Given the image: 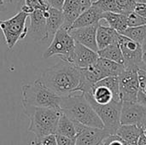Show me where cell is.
Wrapping results in <instances>:
<instances>
[{
    "label": "cell",
    "instance_id": "obj_1",
    "mask_svg": "<svg viewBox=\"0 0 146 145\" xmlns=\"http://www.w3.org/2000/svg\"><path fill=\"white\" fill-rule=\"evenodd\" d=\"M80 79L81 68L62 59H60L55 66L46 69L41 77L44 84L59 96L77 92Z\"/></svg>",
    "mask_w": 146,
    "mask_h": 145
},
{
    "label": "cell",
    "instance_id": "obj_2",
    "mask_svg": "<svg viewBox=\"0 0 146 145\" xmlns=\"http://www.w3.org/2000/svg\"><path fill=\"white\" fill-rule=\"evenodd\" d=\"M59 107L62 114L84 126L104 128V124L84 93L61 96Z\"/></svg>",
    "mask_w": 146,
    "mask_h": 145
},
{
    "label": "cell",
    "instance_id": "obj_3",
    "mask_svg": "<svg viewBox=\"0 0 146 145\" xmlns=\"http://www.w3.org/2000/svg\"><path fill=\"white\" fill-rule=\"evenodd\" d=\"M22 108L30 120L28 132L35 136V139L31 142V145H39L45 137L56 133L57 123L62 115L61 109L31 106Z\"/></svg>",
    "mask_w": 146,
    "mask_h": 145
},
{
    "label": "cell",
    "instance_id": "obj_4",
    "mask_svg": "<svg viewBox=\"0 0 146 145\" xmlns=\"http://www.w3.org/2000/svg\"><path fill=\"white\" fill-rule=\"evenodd\" d=\"M60 97L61 96L50 90L41 79L21 87L22 107H44L60 109Z\"/></svg>",
    "mask_w": 146,
    "mask_h": 145
},
{
    "label": "cell",
    "instance_id": "obj_5",
    "mask_svg": "<svg viewBox=\"0 0 146 145\" xmlns=\"http://www.w3.org/2000/svg\"><path fill=\"white\" fill-rule=\"evenodd\" d=\"M92 107L102 121L104 129L110 134H115L121 126V111L122 102L111 101L107 104H98L92 97L90 93L85 94Z\"/></svg>",
    "mask_w": 146,
    "mask_h": 145
},
{
    "label": "cell",
    "instance_id": "obj_6",
    "mask_svg": "<svg viewBox=\"0 0 146 145\" xmlns=\"http://www.w3.org/2000/svg\"><path fill=\"white\" fill-rule=\"evenodd\" d=\"M28 15L22 10L19 11L13 17L2 21L0 20V30L2 31L7 48L11 50L20 39H23L28 33L26 26Z\"/></svg>",
    "mask_w": 146,
    "mask_h": 145
},
{
    "label": "cell",
    "instance_id": "obj_7",
    "mask_svg": "<svg viewBox=\"0 0 146 145\" xmlns=\"http://www.w3.org/2000/svg\"><path fill=\"white\" fill-rule=\"evenodd\" d=\"M75 41L69 34L68 31L63 26L60 27L51 39L50 46L43 54L44 59L58 56L60 59L71 62Z\"/></svg>",
    "mask_w": 146,
    "mask_h": 145
},
{
    "label": "cell",
    "instance_id": "obj_8",
    "mask_svg": "<svg viewBox=\"0 0 146 145\" xmlns=\"http://www.w3.org/2000/svg\"><path fill=\"white\" fill-rule=\"evenodd\" d=\"M137 70L138 68H125L119 76L121 102H137L138 93L140 90Z\"/></svg>",
    "mask_w": 146,
    "mask_h": 145
},
{
    "label": "cell",
    "instance_id": "obj_9",
    "mask_svg": "<svg viewBox=\"0 0 146 145\" xmlns=\"http://www.w3.org/2000/svg\"><path fill=\"white\" fill-rule=\"evenodd\" d=\"M121 125H135L146 128V106L139 102H122Z\"/></svg>",
    "mask_w": 146,
    "mask_h": 145
},
{
    "label": "cell",
    "instance_id": "obj_10",
    "mask_svg": "<svg viewBox=\"0 0 146 145\" xmlns=\"http://www.w3.org/2000/svg\"><path fill=\"white\" fill-rule=\"evenodd\" d=\"M118 44L122 52L125 68H140L143 64V50L140 44L120 34Z\"/></svg>",
    "mask_w": 146,
    "mask_h": 145
},
{
    "label": "cell",
    "instance_id": "obj_11",
    "mask_svg": "<svg viewBox=\"0 0 146 145\" xmlns=\"http://www.w3.org/2000/svg\"><path fill=\"white\" fill-rule=\"evenodd\" d=\"M76 129V145H98L100 144L110 134L104 128H96L84 126L75 122Z\"/></svg>",
    "mask_w": 146,
    "mask_h": 145
},
{
    "label": "cell",
    "instance_id": "obj_12",
    "mask_svg": "<svg viewBox=\"0 0 146 145\" xmlns=\"http://www.w3.org/2000/svg\"><path fill=\"white\" fill-rule=\"evenodd\" d=\"M92 0H64L62 12L63 15L62 26L68 31L74 21L92 4Z\"/></svg>",
    "mask_w": 146,
    "mask_h": 145
},
{
    "label": "cell",
    "instance_id": "obj_13",
    "mask_svg": "<svg viewBox=\"0 0 146 145\" xmlns=\"http://www.w3.org/2000/svg\"><path fill=\"white\" fill-rule=\"evenodd\" d=\"M98 24L99 22L90 25V26H86L71 29L68 31V32L72 36V38L74 39L75 42L80 43L88 47L89 49L98 52V48L97 45L96 34H97V29H98Z\"/></svg>",
    "mask_w": 146,
    "mask_h": 145
},
{
    "label": "cell",
    "instance_id": "obj_14",
    "mask_svg": "<svg viewBox=\"0 0 146 145\" xmlns=\"http://www.w3.org/2000/svg\"><path fill=\"white\" fill-rule=\"evenodd\" d=\"M30 27L28 32L35 41H44L48 39V32L46 27V17L44 11L34 10L29 14Z\"/></svg>",
    "mask_w": 146,
    "mask_h": 145
},
{
    "label": "cell",
    "instance_id": "obj_15",
    "mask_svg": "<svg viewBox=\"0 0 146 145\" xmlns=\"http://www.w3.org/2000/svg\"><path fill=\"white\" fill-rule=\"evenodd\" d=\"M98 57L99 56L98 52L75 42L71 62L80 68H86L92 66Z\"/></svg>",
    "mask_w": 146,
    "mask_h": 145
},
{
    "label": "cell",
    "instance_id": "obj_16",
    "mask_svg": "<svg viewBox=\"0 0 146 145\" xmlns=\"http://www.w3.org/2000/svg\"><path fill=\"white\" fill-rule=\"evenodd\" d=\"M103 13L104 12L101 9H99L97 6L92 4V6L89 9H87L81 15H80V16L74 21L69 30L98 23L102 20Z\"/></svg>",
    "mask_w": 146,
    "mask_h": 145
},
{
    "label": "cell",
    "instance_id": "obj_17",
    "mask_svg": "<svg viewBox=\"0 0 146 145\" xmlns=\"http://www.w3.org/2000/svg\"><path fill=\"white\" fill-rule=\"evenodd\" d=\"M119 35L120 33L116 30L109 26L103 25L101 21H99L96 34V40L98 50L107 47L111 44L118 42Z\"/></svg>",
    "mask_w": 146,
    "mask_h": 145
},
{
    "label": "cell",
    "instance_id": "obj_18",
    "mask_svg": "<svg viewBox=\"0 0 146 145\" xmlns=\"http://www.w3.org/2000/svg\"><path fill=\"white\" fill-rule=\"evenodd\" d=\"M143 130L135 125H121L115 134L124 141L125 145H138V140Z\"/></svg>",
    "mask_w": 146,
    "mask_h": 145
},
{
    "label": "cell",
    "instance_id": "obj_19",
    "mask_svg": "<svg viewBox=\"0 0 146 145\" xmlns=\"http://www.w3.org/2000/svg\"><path fill=\"white\" fill-rule=\"evenodd\" d=\"M63 25V15L62 10L49 8L46 11V27L48 32V39H52L56 31Z\"/></svg>",
    "mask_w": 146,
    "mask_h": 145
},
{
    "label": "cell",
    "instance_id": "obj_20",
    "mask_svg": "<svg viewBox=\"0 0 146 145\" xmlns=\"http://www.w3.org/2000/svg\"><path fill=\"white\" fill-rule=\"evenodd\" d=\"M95 65L99 68L104 78L118 77L125 69L124 65L103 57H98V59L95 62Z\"/></svg>",
    "mask_w": 146,
    "mask_h": 145
},
{
    "label": "cell",
    "instance_id": "obj_21",
    "mask_svg": "<svg viewBox=\"0 0 146 145\" xmlns=\"http://www.w3.org/2000/svg\"><path fill=\"white\" fill-rule=\"evenodd\" d=\"M102 20L105 21L109 26L116 30L119 33L127 28V15L116 12H104Z\"/></svg>",
    "mask_w": 146,
    "mask_h": 145
},
{
    "label": "cell",
    "instance_id": "obj_22",
    "mask_svg": "<svg viewBox=\"0 0 146 145\" xmlns=\"http://www.w3.org/2000/svg\"><path fill=\"white\" fill-rule=\"evenodd\" d=\"M92 99L98 104H107L114 100L112 91L106 85L96 83L90 93Z\"/></svg>",
    "mask_w": 146,
    "mask_h": 145
},
{
    "label": "cell",
    "instance_id": "obj_23",
    "mask_svg": "<svg viewBox=\"0 0 146 145\" xmlns=\"http://www.w3.org/2000/svg\"><path fill=\"white\" fill-rule=\"evenodd\" d=\"M55 134L75 138H76V129H75L74 121H72L71 119H69L66 115L62 113V115L59 118L58 123H57V126H56Z\"/></svg>",
    "mask_w": 146,
    "mask_h": 145
},
{
    "label": "cell",
    "instance_id": "obj_24",
    "mask_svg": "<svg viewBox=\"0 0 146 145\" xmlns=\"http://www.w3.org/2000/svg\"><path fill=\"white\" fill-rule=\"evenodd\" d=\"M98 54L99 57H103L113 62H115L120 64H124V59L122 56L121 50L120 48V45L118 42H115L114 44H111L108 45L107 47L99 50L98 51Z\"/></svg>",
    "mask_w": 146,
    "mask_h": 145
},
{
    "label": "cell",
    "instance_id": "obj_25",
    "mask_svg": "<svg viewBox=\"0 0 146 145\" xmlns=\"http://www.w3.org/2000/svg\"><path fill=\"white\" fill-rule=\"evenodd\" d=\"M120 34L124 35L127 38L142 44L146 39V25L134 27H127Z\"/></svg>",
    "mask_w": 146,
    "mask_h": 145
},
{
    "label": "cell",
    "instance_id": "obj_26",
    "mask_svg": "<svg viewBox=\"0 0 146 145\" xmlns=\"http://www.w3.org/2000/svg\"><path fill=\"white\" fill-rule=\"evenodd\" d=\"M92 4L97 6L103 12H116L119 13L118 6L115 0H96Z\"/></svg>",
    "mask_w": 146,
    "mask_h": 145
},
{
    "label": "cell",
    "instance_id": "obj_27",
    "mask_svg": "<svg viewBox=\"0 0 146 145\" xmlns=\"http://www.w3.org/2000/svg\"><path fill=\"white\" fill-rule=\"evenodd\" d=\"M119 13L123 15H128L129 13L134 10V7L136 5V0H115Z\"/></svg>",
    "mask_w": 146,
    "mask_h": 145
},
{
    "label": "cell",
    "instance_id": "obj_28",
    "mask_svg": "<svg viewBox=\"0 0 146 145\" xmlns=\"http://www.w3.org/2000/svg\"><path fill=\"white\" fill-rule=\"evenodd\" d=\"M127 27H134L146 25V19L136 14L134 11L127 15Z\"/></svg>",
    "mask_w": 146,
    "mask_h": 145
},
{
    "label": "cell",
    "instance_id": "obj_29",
    "mask_svg": "<svg viewBox=\"0 0 146 145\" xmlns=\"http://www.w3.org/2000/svg\"><path fill=\"white\" fill-rule=\"evenodd\" d=\"M25 4L33 10L45 11L50 8V6L44 2V0H25Z\"/></svg>",
    "mask_w": 146,
    "mask_h": 145
},
{
    "label": "cell",
    "instance_id": "obj_30",
    "mask_svg": "<svg viewBox=\"0 0 146 145\" xmlns=\"http://www.w3.org/2000/svg\"><path fill=\"white\" fill-rule=\"evenodd\" d=\"M103 144L104 145H125L124 141L116 134H111L108 136L103 141Z\"/></svg>",
    "mask_w": 146,
    "mask_h": 145
},
{
    "label": "cell",
    "instance_id": "obj_31",
    "mask_svg": "<svg viewBox=\"0 0 146 145\" xmlns=\"http://www.w3.org/2000/svg\"><path fill=\"white\" fill-rule=\"evenodd\" d=\"M56 135V144L57 145H76V140L75 138L61 136V135Z\"/></svg>",
    "mask_w": 146,
    "mask_h": 145
},
{
    "label": "cell",
    "instance_id": "obj_32",
    "mask_svg": "<svg viewBox=\"0 0 146 145\" xmlns=\"http://www.w3.org/2000/svg\"><path fill=\"white\" fill-rule=\"evenodd\" d=\"M137 73H138V79L139 82V87L140 90H142L146 87V70L142 68H139Z\"/></svg>",
    "mask_w": 146,
    "mask_h": 145
},
{
    "label": "cell",
    "instance_id": "obj_33",
    "mask_svg": "<svg viewBox=\"0 0 146 145\" xmlns=\"http://www.w3.org/2000/svg\"><path fill=\"white\" fill-rule=\"evenodd\" d=\"M136 14L146 19V3L137 2L133 10Z\"/></svg>",
    "mask_w": 146,
    "mask_h": 145
},
{
    "label": "cell",
    "instance_id": "obj_34",
    "mask_svg": "<svg viewBox=\"0 0 146 145\" xmlns=\"http://www.w3.org/2000/svg\"><path fill=\"white\" fill-rule=\"evenodd\" d=\"M44 2L50 7L62 10L64 0H44Z\"/></svg>",
    "mask_w": 146,
    "mask_h": 145
},
{
    "label": "cell",
    "instance_id": "obj_35",
    "mask_svg": "<svg viewBox=\"0 0 146 145\" xmlns=\"http://www.w3.org/2000/svg\"><path fill=\"white\" fill-rule=\"evenodd\" d=\"M39 145H57L56 144V135L51 134L47 137H45L41 142Z\"/></svg>",
    "mask_w": 146,
    "mask_h": 145
},
{
    "label": "cell",
    "instance_id": "obj_36",
    "mask_svg": "<svg viewBox=\"0 0 146 145\" xmlns=\"http://www.w3.org/2000/svg\"><path fill=\"white\" fill-rule=\"evenodd\" d=\"M138 145H146V136L144 134V132L141 133L138 140Z\"/></svg>",
    "mask_w": 146,
    "mask_h": 145
},
{
    "label": "cell",
    "instance_id": "obj_37",
    "mask_svg": "<svg viewBox=\"0 0 146 145\" xmlns=\"http://www.w3.org/2000/svg\"><path fill=\"white\" fill-rule=\"evenodd\" d=\"M4 7H5V2H3V0H0V12L4 9Z\"/></svg>",
    "mask_w": 146,
    "mask_h": 145
},
{
    "label": "cell",
    "instance_id": "obj_38",
    "mask_svg": "<svg viewBox=\"0 0 146 145\" xmlns=\"http://www.w3.org/2000/svg\"><path fill=\"white\" fill-rule=\"evenodd\" d=\"M142 61H143V63H146V51L143 52V55H142Z\"/></svg>",
    "mask_w": 146,
    "mask_h": 145
},
{
    "label": "cell",
    "instance_id": "obj_39",
    "mask_svg": "<svg viewBox=\"0 0 146 145\" xmlns=\"http://www.w3.org/2000/svg\"><path fill=\"white\" fill-rule=\"evenodd\" d=\"M141 46H142V50H143V52H145L146 51V39L144 41V43L141 44Z\"/></svg>",
    "mask_w": 146,
    "mask_h": 145
},
{
    "label": "cell",
    "instance_id": "obj_40",
    "mask_svg": "<svg viewBox=\"0 0 146 145\" xmlns=\"http://www.w3.org/2000/svg\"><path fill=\"white\" fill-rule=\"evenodd\" d=\"M140 68H144V69H145L146 70V63H143V64L141 65Z\"/></svg>",
    "mask_w": 146,
    "mask_h": 145
},
{
    "label": "cell",
    "instance_id": "obj_41",
    "mask_svg": "<svg viewBox=\"0 0 146 145\" xmlns=\"http://www.w3.org/2000/svg\"><path fill=\"white\" fill-rule=\"evenodd\" d=\"M136 2H139V3H146V0H136Z\"/></svg>",
    "mask_w": 146,
    "mask_h": 145
},
{
    "label": "cell",
    "instance_id": "obj_42",
    "mask_svg": "<svg viewBox=\"0 0 146 145\" xmlns=\"http://www.w3.org/2000/svg\"><path fill=\"white\" fill-rule=\"evenodd\" d=\"M3 1L6 3V2H11V1H15V0H3Z\"/></svg>",
    "mask_w": 146,
    "mask_h": 145
},
{
    "label": "cell",
    "instance_id": "obj_43",
    "mask_svg": "<svg viewBox=\"0 0 146 145\" xmlns=\"http://www.w3.org/2000/svg\"><path fill=\"white\" fill-rule=\"evenodd\" d=\"M143 132H144V134L146 136V128H145V129L143 130Z\"/></svg>",
    "mask_w": 146,
    "mask_h": 145
},
{
    "label": "cell",
    "instance_id": "obj_44",
    "mask_svg": "<svg viewBox=\"0 0 146 145\" xmlns=\"http://www.w3.org/2000/svg\"><path fill=\"white\" fill-rule=\"evenodd\" d=\"M98 145H104V144H103V142H102V143H101L100 144H98Z\"/></svg>",
    "mask_w": 146,
    "mask_h": 145
},
{
    "label": "cell",
    "instance_id": "obj_45",
    "mask_svg": "<svg viewBox=\"0 0 146 145\" xmlns=\"http://www.w3.org/2000/svg\"></svg>",
    "mask_w": 146,
    "mask_h": 145
}]
</instances>
